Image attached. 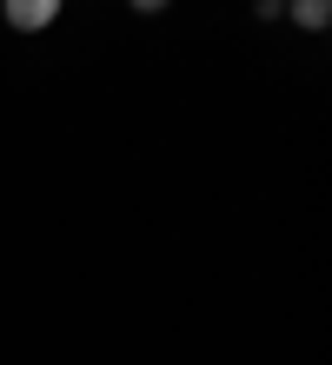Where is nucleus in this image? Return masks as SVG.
I'll use <instances>...</instances> for the list:
<instances>
[{
    "instance_id": "nucleus-2",
    "label": "nucleus",
    "mask_w": 332,
    "mask_h": 365,
    "mask_svg": "<svg viewBox=\"0 0 332 365\" xmlns=\"http://www.w3.org/2000/svg\"><path fill=\"white\" fill-rule=\"evenodd\" d=\"M293 20H299L306 34H319L326 20H332V0H293Z\"/></svg>"
},
{
    "instance_id": "nucleus-3",
    "label": "nucleus",
    "mask_w": 332,
    "mask_h": 365,
    "mask_svg": "<svg viewBox=\"0 0 332 365\" xmlns=\"http://www.w3.org/2000/svg\"><path fill=\"white\" fill-rule=\"evenodd\" d=\"M160 7H173V0H133V14H160Z\"/></svg>"
},
{
    "instance_id": "nucleus-1",
    "label": "nucleus",
    "mask_w": 332,
    "mask_h": 365,
    "mask_svg": "<svg viewBox=\"0 0 332 365\" xmlns=\"http://www.w3.org/2000/svg\"><path fill=\"white\" fill-rule=\"evenodd\" d=\"M0 14H7L14 34H40V27L60 20V0H0Z\"/></svg>"
}]
</instances>
